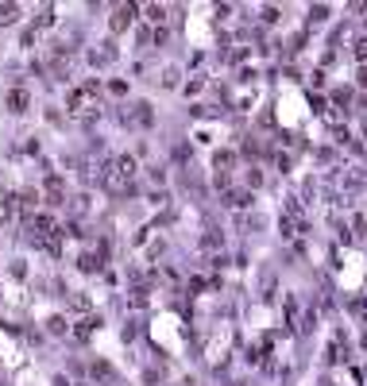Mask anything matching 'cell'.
<instances>
[{
  "label": "cell",
  "instance_id": "7a4b0ae2",
  "mask_svg": "<svg viewBox=\"0 0 367 386\" xmlns=\"http://www.w3.org/2000/svg\"><path fill=\"white\" fill-rule=\"evenodd\" d=\"M112 166H116V174H120V178H132V174H135V159H132V155H120V159H116Z\"/></svg>",
  "mask_w": 367,
  "mask_h": 386
},
{
  "label": "cell",
  "instance_id": "52a82bcc",
  "mask_svg": "<svg viewBox=\"0 0 367 386\" xmlns=\"http://www.w3.org/2000/svg\"><path fill=\"white\" fill-rule=\"evenodd\" d=\"M108 93H112V97H124V93H128V81L112 77V81H108Z\"/></svg>",
  "mask_w": 367,
  "mask_h": 386
},
{
  "label": "cell",
  "instance_id": "8992f818",
  "mask_svg": "<svg viewBox=\"0 0 367 386\" xmlns=\"http://www.w3.org/2000/svg\"><path fill=\"white\" fill-rule=\"evenodd\" d=\"M228 205H236V208H248L251 205V193L244 190V193H228Z\"/></svg>",
  "mask_w": 367,
  "mask_h": 386
},
{
  "label": "cell",
  "instance_id": "30bf717a",
  "mask_svg": "<svg viewBox=\"0 0 367 386\" xmlns=\"http://www.w3.org/2000/svg\"><path fill=\"white\" fill-rule=\"evenodd\" d=\"M162 15H166V8H159V4H151V8H147V19H162Z\"/></svg>",
  "mask_w": 367,
  "mask_h": 386
},
{
  "label": "cell",
  "instance_id": "6da1fadb",
  "mask_svg": "<svg viewBox=\"0 0 367 386\" xmlns=\"http://www.w3.org/2000/svg\"><path fill=\"white\" fill-rule=\"evenodd\" d=\"M132 12H135V4H124V8H116V12H112V27L124 31V27H128V19H132Z\"/></svg>",
  "mask_w": 367,
  "mask_h": 386
},
{
  "label": "cell",
  "instance_id": "ba28073f",
  "mask_svg": "<svg viewBox=\"0 0 367 386\" xmlns=\"http://www.w3.org/2000/svg\"><path fill=\"white\" fill-rule=\"evenodd\" d=\"M352 50H356L352 58H360V62H367V39H360V43H356V46H352Z\"/></svg>",
  "mask_w": 367,
  "mask_h": 386
},
{
  "label": "cell",
  "instance_id": "277c9868",
  "mask_svg": "<svg viewBox=\"0 0 367 386\" xmlns=\"http://www.w3.org/2000/svg\"><path fill=\"white\" fill-rule=\"evenodd\" d=\"M8 104H12V112H23V108H27V93H23V89H15L12 97H8Z\"/></svg>",
  "mask_w": 367,
  "mask_h": 386
},
{
  "label": "cell",
  "instance_id": "3957f363",
  "mask_svg": "<svg viewBox=\"0 0 367 386\" xmlns=\"http://www.w3.org/2000/svg\"><path fill=\"white\" fill-rule=\"evenodd\" d=\"M12 19H19V8H15V4H0V27L12 23Z\"/></svg>",
  "mask_w": 367,
  "mask_h": 386
},
{
  "label": "cell",
  "instance_id": "8fae6325",
  "mask_svg": "<svg viewBox=\"0 0 367 386\" xmlns=\"http://www.w3.org/2000/svg\"><path fill=\"white\" fill-rule=\"evenodd\" d=\"M356 85H367V66L360 70V74H356Z\"/></svg>",
  "mask_w": 367,
  "mask_h": 386
},
{
  "label": "cell",
  "instance_id": "5b68a950",
  "mask_svg": "<svg viewBox=\"0 0 367 386\" xmlns=\"http://www.w3.org/2000/svg\"><path fill=\"white\" fill-rule=\"evenodd\" d=\"M77 267L85 270V274H93V270L101 267V259H97V255H81V259H77Z\"/></svg>",
  "mask_w": 367,
  "mask_h": 386
},
{
  "label": "cell",
  "instance_id": "9c48e42d",
  "mask_svg": "<svg viewBox=\"0 0 367 386\" xmlns=\"http://www.w3.org/2000/svg\"><path fill=\"white\" fill-rule=\"evenodd\" d=\"M46 328H50V332H58V336H62V332H66V321H62V317H50V325H46Z\"/></svg>",
  "mask_w": 367,
  "mask_h": 386
}]
</instances>
